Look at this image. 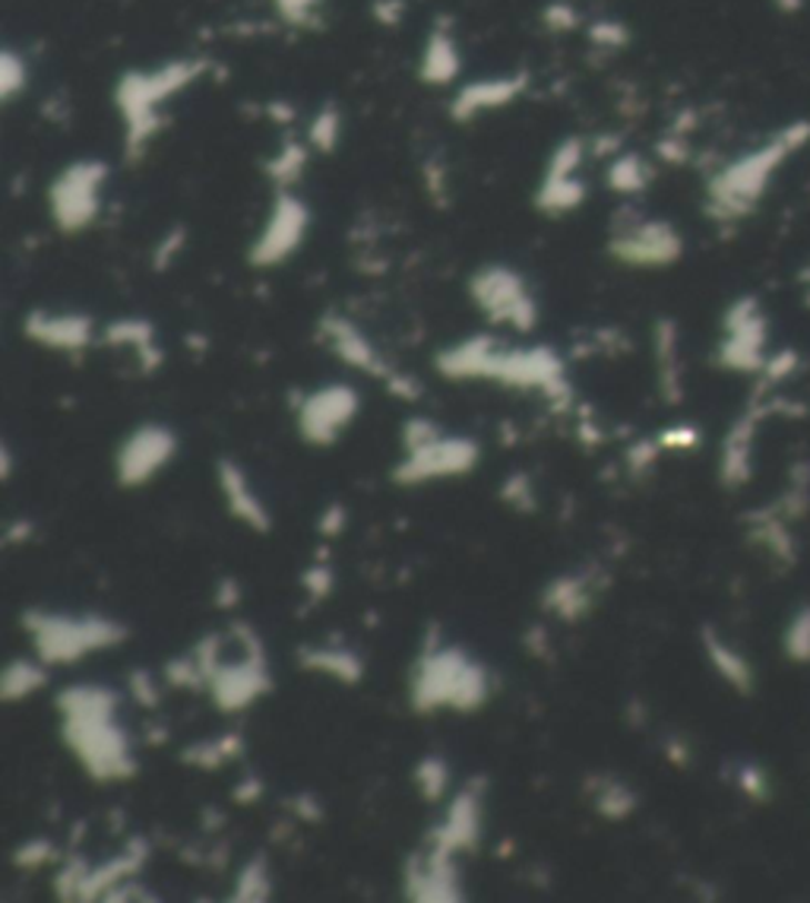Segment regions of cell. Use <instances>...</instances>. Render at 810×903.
Returning a JSON list of instances; mask_svg holds the SVG:
<instances>
[{
    "label": "cell",
    "mask_w": 810,
    "mask_h": 903,
    "mask_svg": "<svg viewBox=\"0 0 810 903\" xmlns=\"http://www.w3.org/2000/svg\"><path fill=\"white\" fill-rule=\"evenodd\" d=\"M124 694L102 682L67 685L54 694L61 742L92 783L121 786L140 774L136 742L121 720Z\"/></svg>",
    "instance_id": "1"
},
{
    "label": "cell",
    "mask_w": 810,
    "mask_h": 903,
    "mask_svg": "<svg viewBox=\"0 0 810 903\" xmlns=\"http://www.w3.org/2000/svg\"><path fill=\"white\" fill-rule=\"evenodd\" d=\"M441 378L456 384H497L507 390L541 393L555 412H567L574 403V388L567 381V362L560 352L545 343L516 345L497 333H472L459 343L444 345L434 355Z\"/></svg>",
    "instance_id": "2"
},
{
    "label": "cell",
    "mask_w": 810,
    "mask_h": 903,
    "mask_svg": "<svg viewBox=\"0 0 810 903\" xmlns=\"http://www.w3.org/2000/svg\"><path fill=\"white\" fill-rule=\"evenodd\" d=\"M494 698L490 669L463 644H453L431 624L405 675V704L418 716L459 713L472 716Z\"/></svg>",
    "instance_id": "3"
},
{
    "label": "cell",
    "mask_w": 810,
    "mask_h": 903,
    "mask_svg": "<svg viewBox=\"0 0 810 903\" xmlns=\"http://www.w3.org/2000/svg\"><path fill=\"white\" fill-rule=\"evenodd\" d=\"M206 675V694L222 716H237L273 694L270 653L254 624L232 619L222 631L203 634L191 646Z\"/></svg>",
    "instance_id": "4"
},
{
    "label": "cell",
    "mask_w": 810,
    "mask_h": 903,
    "mask_svg": "<svg viewBox=\"0 0 810 903\" xmlns=\"http://www.w3.org/2000/svg\"><path fill=\"white\" fill-rule=\"evenodd\" d=\"M206 73L203 61H169L152 70H128L114 87V108L124 130V155L130 162L143 159L159 137L162 114L174 96L191 89Z\"/></svg>",
    "instance_id": "5"
},
{
    "label": "cell",
    "mask_w": 810,
    "mask_h": 903,
    "mask_svg": "<svg viewBox=\"0 0 810 903\" xmlns=\"http://www.w3.org/2000/svg\"><path fill=\"white\" fill-rule=\"evenodd\" d=\"M20 628L32 653L51 669L80 666L89 656L118 650L130 641V628L105 612L22 609Z\"/></svg>",
    "instance_id": "6"
},
{
    "label": "cell",
    "mask_w": 810,
    "mask_h": 903,
    "mask_svg": "<svg viewBox=\"0 0 810 903\" xmlns=\"http://www.w3.org/2000/svg\"><path fill=\"white\" fill-rule=\"evenodd\" d=\"M469 301L497 330L526 337L538 327V299L529 280L510 263H485L469 277Z\"/></svg>",
    "instance_id": "7"
},
{
    "label": "cell",
    "mask_w": 810,
    "mask_h": 903,
    "mask_svg": "<svg viewBox=\"0 0 810 903\" xmlns=\"http://www.w3.org/2000/svg\"><path fill=\"white\" fill-rule=\"evenodd\" d=\"M108 165L99 159H77L48 184V215L61 235H83L105 210Z\"/></svg>",
    "instance_id": "8"
},
{
    "label": "cell",
    "mask_w": 810,
    "mask_h": 903,
    "mask_svg": "<svg viewBox=\"0 0 810 903\" xmlns=\"http://www.w3.org/2000/svg\"><path fill=\"white\" fill-rule=\"evenodd\" d=\"M478 463H482V444L475 438L441 431L422 448L399 453V460L389 470V479L399 489H422L434 482L466 479L478 470Z\"/></svg>",
    "instance_id": "9"
},
{
    "label": "cell",
    "mask_w": 810,
    "mask_h": 903,
    "mask_svg": "<svg viewBox=\"0 0 810 903\" xmlns=\"http://www.w3.org/2000/svg\"><path fill=\"white\" fill-rule=\"evenodd\" d=\"M311 232V207L295 191H276L260 232L247 248L254 270H276L298 254Z\"/></svg>",
    "instance_id": "10"
},
{
    "label": "cell",
    "mask_w": 810,
    "mask_h": 903,
    "mask_svg": "<svg viewBox=\"0 0 810 903\" xmlns=\"http://www.w3.org/2000/svg\"><path fill=\"white\" fill-rule=\"evenodd\" d=\"M362 412V393L345 384H321V388L301 393L295 403V429L307 448H333L340 444L342 434L355 425Z\"/></svg>",
    "instance_id": "11"
},
{
    "label": "cell",
    "mask_w": 810,
    "mask_h": 903,
    "mask_svg": "<svg viewBox=\"0 0 810 903\" xmlns=\"http://www.w3.org/2000/svg\"><path fill=\"white\" fill-rule=\"evenodd\" d=\"M181 451L178 431L165 422H143L118 444L114 453V482L124 492H136L155 482L174 463Z\"/></svg>",
    "instance_id": "12"
},
{
    "label": "cell",
    "mask_w": 810,
    "mask_h": 903,
    "mask_svg": "<svg viewBox=\"0 0 810 903\" xmlns=\"http://www.w3.org/2000/svg\"><path fill=\"white\" fill-rule=\"evenodd\" d=\"M485 780L472 776L459 790H453L444 802V815L427 827L425 843L447 856H469L485 837Z\"/></svg>",
    "instance_id": "13"
},
{
    "label": "cell",
    "mask_w": 810,
    "mask_h": 903,
    "mask_svg": "<svg viewBox=\"0 0 810 903\" xmlns=\"http://www.w3.org/2000/svg\"><path fill=\"white\" fill-rule=\"evenodd\" d=\"M403 897L415 903H463L466 884L459 860L422 843L403 860Z\"/></svg>",
    "instance_id": "14"
},
{
    "label": "cell",
    "mask_w": 810,
    "mask_h": 903,
    "mask_svg": "<svg viewBox=\"0 0 810 903\" xmlns=\"http://www.w3.org/2000/svg\"><path fill=\"white\" fill-rule=\"evenodd\" d=\"M583 159H586V147L579 140H564L560 147H555L541 181L535 188V210L545 215H567L579 210L586 203V181H583Z\"/></svg>",
    "instance_id": "15"
},
{
    "label": "cell",
    "mask_w": 810,
    "mask_h": 903,
    "mask_svg": "<svg viewBox=\"0 0 810 903\" xmlns=\"http://www.w3.org/2000/svg\"><path fill=\"white\" fill-rule=\"evenodd\" d=\"M608 254L624 267H665L681 254V238L659 219H627L608 238Z\"/></svg>",
    "instance_id": "16"
},
{
    "label": "cell",
    "mask_w": 810,
    "mask_h": 903,
    "mask_svg": "<svg viewBox=\"0 0 810 903\" xmlns=\"http://www.w3.org/2000/svg\"><path fill=\"white\" fill-rule=\"evenodd\" d=\"M22 337L58 355H83L95 340H102L92 314L58 308H32L22 318Z\"/></svg>",
    "instance_id": "17"
},
{
    "label": "cell",
    "mask_w": 810,
    "mask_h": 903,
    "mask_svg": "<svg viewBox=\"0 0 810 903\" xmlns=\"http://www.w3.org/2000/svg\"><path fill=\"white\" fill-rule=\"evenodd\" d=\"M215 485H219V495H222V508L225 514L232 516L235 523H241L244 530H251L254 536H270L276 520L270 504L263 501V495L254 489L247 470L232 460V456H219L215 460Z\"/></svg>",
    "instance_id": "18"
},
{
    "label": "cell",
    "mask_w": 810,
    "mask_h": 903,
    "mask_svg": "<svg viewBox=\"0 0 810 903\" xmlns=\"http://www.w3.org/2000/svg\"><path fill=\"white\" fill-rule=\"evenodd\" d=\"M317 333H321L323 345L340 359L345 368H355L362 371L367 378H377V381H386L396 368L386 365V359L381 355V349L371 343V337L364 333L358 323L345 314H323L321 323H317Z\"/></svg>",
    "instance_id": "19"
},
{
    "label": "cell",
    "mask_w": 810,
    "mask_h": 903,
    "mask_svg": "<svg viewBox=\"0 0 810 903\" xmlns=\"http://www.w3.org/2000/svg\"><path fill=\"white\" fill-rule=\"evenodd\" d=\"M152 860V843L143 834H133L128 843L111 853L102 862H89L85 869L83 887H80V903L105 901L111 891H118L121 884L133 882L146 872V862Z\"/></svg>",
    "instance_id": "20"
},
{
    "label": "cell",
    "mask_w": 810,
    "mask_h": 903,
    "mask_svg": "<svg viewBox=\"0 0 810 903\" xmlns=\"http://www.w3.org/2000/svg\"><path fill=\"white\" fill-rule=\"evenodd\" d=\"M601 590L596 583V568L589 571H564L541 586L538 593V609L560 624H576L593 615L596 609V593Z\"/></svg>",
    "instance_id": "21"
},
{
    "label": "cell",
    "mask_w": 810,
    "mask_h": 903,
    "mask_svg": "<svg viewBox=\"0 0 810 903\" xmlns=\"http://www.w3.org/2000/svg\"><path fill=\"white\" fill-rule=\"evenodd\" d=\"M295 660H298L301 672L330 679V682H336L342 689H358L364 682V675H367V663H364L362 653L355 646L340 644V641L298 646Z\"/></svg>",
    "instance_id": "22"
},
{
    "label": "cell",
    "mask_w": 810,
    "mask_h": 903,
    "mask_svg": "<svg viewBox=\"0 0 810 903\" xmlns=\"http://www.w3.org/2000/svg\"><path fill=\"white\" fill-rule=\"evenodd\" d=\"M526 80L523 77H488V80H475L466 83L453 96V118L456 121H475L478 114H490L497 108L510 106L523 96Z\"/></svg>",
    "instance_id": "23"
},
{
    "label": "cell",
    "mask_w": 810,
    "mask_h": 903,
    "mask_svg": "<svg viewBox=\"0 0 810 903\" xmlns=\"http://www.w3.org/2000/svg\"><path fill=\"white\" fill-rule=\"evenodd\" d=\"M102 345L108 349H121V352H133L136 362L143 368V374H152L162 368V345H159V333H155V323L146 318H118L108 327H102Z\"/></svg>",
    "instance_id": "24"
},
{
    "label": "cell",
    "mask_w": 810,
    "mask_h": 903,
    "mask_svg": "<svg viewBox=\"0 0 810 903\" xmlns=\"http://www.w3.org/2000/svg\"><path fill=\"white\" fill-rule=\"evenodd\" d=\"M247 752L244 745V735L235 730L219 732V735H210V739H193L188 742L181 752H178V761L191 771H203V774H215L229 764L241 761Z\"/></svg>",
    "instance_id": "25"
},
{
    "label": "cell",
    "mask_w": 810,
    "mask_h": 903,
    "mask_svg": "<svg viewBox=\"0 0 810 903\" xmlns=\"http://www.w3.org/2000/svg\"><path fill=\"white\" fill-rule=\"evenodd\" d=\"M463 70V54L459 44L453 39V32L437 26L431 29L425 48H422V61H418V77L431 83V87H449Z\"/></svg>",
    "instance_id": "26"
},
{
    "label": "cell",
    "mask_w": 810,
    "mask_h": 903,
    "mask_svg": "<svg viewBox=\"0 0 810 903\" xmlns=\"http://www.w3.org/2000/svg\"><path fill=\"white\" fill-rule=\"evenodd\" d=\"M51 685V666L32 656H13L0 672V701L3 704H22L36 694H42Z\"/></svg>",
    "instance_id": "27"
},
{
    "label": "cell",
    "mask_w": 810,
    "mask_h": 903,
    "mask_svg": "<svg viewBox=\"0 0 810 903\" xmlns=\"http://www.w3.org/2000/svg\"><path fill=\"white\" fill-rule=\"evenodd\" d=\"M583 796L589 799L593 812L605 821H627L637 812V793L624 780L608 774H589L583 780Z\"/></svg>",
    "instance_id": "28"
},
{
    "label": "cell",
    "mask_w": 810,
    "mask_h": 903,
    "mask_svg": "<svg viewBox=\"0 0 810 903\" xmlns=\"http://www.w3.org/2000/svg\"><path fill=\"white\" fill-rule=\"evenodd\" d=\"M276 891V879H273V865L266 853H254L237 865L235 882H232V903H266L273 901Z\"/></svg>",
    "instance_id": "29"
},
{
    "label": "cell",
    "mask_w": 810,
    "mask_h": 903,
    "mask_svg": "<svg viewBox=\"0 0 810 903\" xmlns=\"http://www.w3.org/2000/svg\"><path fill=\"white\" fill-rule=\"evenodd\" d=\"M307 159H311V143H298V140H285L263 165L266 178L273 181L276 191H295L298 181L307 172Z\"/></svg>",
    "instance_id": "30"
},
{
    "label": "cell",
    "mask_w": 810,
    "mask_h": 903,
    "mask_svg": "<svg viewBox=\"0 0 810 903\" xmlns=\"http://www.w3.org/2000/svg\"><path fill=\"white\" fill-rule=\"evenodd\" d=\"M412 783H415V790H418L425 805H441L453 793V767H449L447 757H441V754H425L412 767Z\"/></svg>",
    "instance_id": "31"
},
{
    "label": "cell",
    "mask_w": 810,
    "mask_h": 903,
    "mask_svg": "<svg viewBox=\"0 0 810 903\" xmlns=\"http://www.w3.org/2000/svg\"><path fill=\"white\" fill-rule=\"evenodd\" d=\"M67 850H61L51 837H29L13 850V865L20 872H42V869H58Z\"/></svg>",
    "instance_id": "32"
},
{
    "label": "cell",
    "mask_w": 810,
    "mask_h": 903,
    "mask_svg": "<svg viewBox=\"0 0 810 903\" xmlns=\"http://www.w3.org/2000/svg\"><path fill=\"white\" fill-rule=\"evenodd\" d=\"M301 590H304V600H307V609H317L323 602L330 600L336 593V571L326 555H317V561H311L304 571H301Z\"/></svg>",
    "instance_id": "33"
},
{
    "label": "cell",
    "mask_w": 810,
    "mask_h": 903,
    "mask_svg": "<svg viewBox=\"0 0 810 903\" xmlns=\"http://www.w3.org/2000/svg\"><path fill=\"white\" fill-rule=\"evenodd\" d=\"M162 679H165V689L206 691V675H203L200 660L193 656V650L181 653V656H171L169 663L162 666Z\"/></svg>",
    "instance_id": "34"
},
{
    "label": "cell",
    "mask_w": 810,
    "mask_h": 903,
    "mask_svg": "<svg viewBox=\"0 0 810 903\" xmlns=\"http://www.w3.org/2000/svg\"><path fill=\"white\" fill-rule=\"evenodd\" d=\"M497 498L516 511V514H535L538 511V495H535V479L526 470H516V473L504 475Z\"/></svg>",
    "instance_id": "35"
},
{
    "label": "cell",
    "mask_w": 810,
    "mask_h": 903,
    "mask_svg": "<svg viewBox=\"0 0 810 903\" xmlns=\"http://www.w3.org/2000/svg\"><path fill=\"white\" fill-rule=\"evenodd\" d=\"M128 698L133 708L140 710H159V704H162V685H165V679L162 675H155L152 669L146 666H136L130 669L128 672Z\"/></svg>",
    "instance_id": "36"
},
{
    "label": "cell",
    "mask_w": 810,
    "mask_h": 903,
    "mask_svg": "<svg viewBox=\"0 0 810 903\" xmlns=\"http://www.w3.org/2000/svg\"><path fill=\"white\" fill-rule=\"evenodd\" d=\"M26 89H29V61L22 58L20 51L3 48V54H0V99L10 106V102L20 99Z\"/></svg>",
    "instance_id": "37"
},
{
    "label": "cell",
    "mask_w": 810,
    "mask_h": 903,
    "mask_svg": "<svg viewBox=\"0 0 810 903\" xmlns=\"http://www.w3.org/2000/svg\"><path fill=\"white\" fill-rule=\"evenodd\" d=\"M342 137V118L336 108H323L321 114H314L311 128H307V143L311 150L333 152Z\"/></svg>",
    "instance_id": "38"
},
{
    "label": "cell",
    "mask_w": 810,
    "mask_h": 903,
    "mask_svg": "<svg viewBox=\"0 0 810 903\" xmlns=\"http://www.w3.org/2000/svg\"><path fill=\"white\" fill-rule=\"evenodd\" d=\"M608 184L618 191V194H637L646 188V169L637 155H620L611 162L608 169Z\"/></svg>",
    "instance_id": "39"
},
{
    "label": "cell",
    "mask_w": 810,
    "mask_h": 903,
    "mask_svg": "<svg viewBox=\"0 0 810 903\" xmlns=\"http://www.w3.org/2000/svg\"><path fill=\"white\" fill-rule=\"evenodd\" d=\"M706 653H709V660L716 663V669L726 675L731 685H745L747 682V669L745 663L728 650L719 638H712V634H706Z\"/></svg>",
    "instance_id": "40"
},
{
    "label": "cell",
    "mask_w": 810,
    "mask_h": 903,
    "mask_svg": "<svg viewBox=\"0 0 810 903\" xmlns=\"http://www.w3.org/2000/svg\"><path fill=\"white\" fill-rule=\"evenodd\" d=\"M441 431L444 429L431 415H408L403 422V429H399V448H403V453L415 451V448L427 444L431 438H437Z\"/></svg>",
    "instance_id": "41"
},
{
    "label": "cell",
    "mask_w": 810,
    "mask_h": 903,
    "mask_svg": "<svg viewBox=\"0 0 810 903\" xmlns=\"http://www.w3.org/2000/svg\"><path fill=\"white\" fill-rule=\"evenodd\" d=\"M285 809H288V815L295 817V821H301V824H321L323 815H326L321 796L311 793V790H301V793H295L292 799H285Z\"/></svg>",
    "instance_id": "42"
},
{
    "label": "cell",
    "mask_w": 810,
    "mask_h": 903,
    "mask_svg": "<svg viewBox=\"0 0 810 903\" xmlns=\"http://www.w3.org/2000/svg\"><path fill=\"white\" fill-rule=\"evenodd\" d=\"M273 10L279 13V20L288 22V26H304L317 17L321 10V0H270Z\"/></svg>",
    "instance_id": "43"
},
{
    "label": "cell",
    "mask_w": 810,
    "mask_h": 903,
    "mask_svg": "<svg viewBox=\"0 0 810 903\" xmlns=\"http://www.w3.org/2000/svg\"><path fill=\"white\" fill-rule=\"evenodd\" d=\"M345 530H348V508L342 501H330L317 516V533L323 542H330V539H340Z\"/></svg>",
    "instance_id": "44"
},
{
    "label": "cell",
    "mask_w": 810,
    "mask_h": 903,
    "mask_svg": "<svg viewBox=\"0 0 810 903\" xmlns=\"http://www.w3.org/2000/svg\"><path fill=\"white\" fill-rule=\"evenodd\" d=\"M659 451H661L659 438H642V441H637V444L627 451V460H624V463H627V470H630V475L646 473V470H649V466L659 460Z\"/></svg>",
    "instance_id": "45"
},
{
    "label": "cell",
    "mask_w": 810,
    "mask_h": 903,
    "mask_svg": "<svg viewBox=\"0 0 810 903\" xmlns=\"http://www.w3.org/2000/svg\"><path fill=\"white\" fill-rule=\"evenodd\" d=\"M523 646H526V653H529L533 660H538V663H551V660H555V641H551V634H548L545 624H533V628L523 634Z\"/></svg>",
    "instance_id": "46"
},
{
    "label": "cell",
    "mask_w": 810,
    "mask_h": 903,
    "mask_svg": "<svg viewBox=\"0 0 810 903\" xmlns=\"http://www.w3.org/2000/svg\"><path fill=\"white\" fill-rule=\"evenodd\" d=\"M263 796H266V783H263L260 774H244L235 783V790H232V802H235L237 809H251Z\"/></svg>",
    "instance_id": "47"
},
{
    "label": "cell",
    "mask_w": 810,
    "mask_h": 903,
    "mask_svg": "<svg viewBox=\"0 0 810 903\" xmlns=\"http://www.w3.org/2000/svg\"><path fill=\"white\" fill-rule=\"evenodd\" d=\"M181 248H184V229H171L169 235L155 244V251H152V267H155V270H169V263L181 254Z\"/></svg>",
    "instance_id": "48"
},
{
    "label": "cell",
    "mask_w": 810,
    "mask_h": 903,
    "mask_svg": "<svg viewBox=\"0 0 810 903\" xmlns=\"http://www.w3.org/2000/svg\"><path fill=\"white\" fill-rule=\"evenodd\" d=\"M384 388L389 390L396 400H403V403H415V400L422 397V384H418L412 374H405V371H393V374L384 381Z\"/></svg>",
    "instance_id": "49"
},
{
    "label": "cell",
    "mask_w": 810,
    "mask_h": 903,
    "mask_svg": "<svg viewBox=\"0 0 810 903\" xmlns=\"http://www.w3.org/2000/svg\"><path fill=\"white\" fill-rule=\"evenodd\" d=\"M213 602H215V609H222V612H235L237 605L244 602V590H241V583H237L235 578H222V581L213 586Z\"/></svg>",
    "instance_id": "50"
},
{
    "label": "cell",
    "mask_w": 810,
    "mask_h": 903,
    "mask_svg": "<svg viewBox=\"0 0 810 903\" xmlns=\"http://www.w3.org/2000/svg\"><path fill=\"white\" fill-rule=\"evenodd\" d=\"M32 536H36V523L26 520V516H17V520L7 523V530H3V536H0V545H3V549L26 545V542H32Z\"/></svg>",
    "instance_id": "51"
},
{
    "label": "cell",
    "mask_w": 810,
    "mask_h": 903,
    "mask_svg": "<svg viewBox=\"0 0 810 903\" xmlns=\"http://www.w3.org/2000/svg\"><path fill=\"white\" fill-rule=\"evenodd\" d=\"M661 448L668 451H681V448H693L697 444V431L693 429H668L659 434Z\"/></svg>",
    "instance_id": "52"
},
{
    "label": "cell",
    "mask_w": 810,
    "mask_h": 903,
    "mask_svg": "<svg viewBox=\"0 0 810 903\" xmlns=\"http://www.w3.org/2000/svg\"><path fill=\"white\" fill-rule=\"evenodd\" d=\"M579 441H583V444H586L589 451H596L598 444L605 441V438H601V431H598V425H596V422H593V419H586V422H579Z\"/></svg>",
    "instance_id": "53"
},
{
    "label": "cell",
    "mask_w": 810,
    "mask_h": 903,
    "mask_svg": "<svg viewBox=\"0 0 810 903\" xmlns=\"http://www.w3.org/2000/svg\"><path fill=\"white\" fill-rule=\"evenodd\" d=\"M13 463H17L13 448H10V441H3V444H0V479H3V482L13 479Z\"/></svg>",
    "instance_id": "54"
},
{
    "label": "cell",
    "mask_w": 810,
    "mask_h": 903,
    "mask_svg": "<svg viewBox=\"0 0 810 903\" xmlns=\"http://www.w3.org/2000/svg\"><path fill=\"white\" fill-rule=\"evenodd\" d=\"M200 815H203V817H200L203 831H219V827H225V821H229V817L222 815L219 809H203Z\"/></svg>",
    "instance_id": "55"
}]
</instances>
